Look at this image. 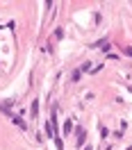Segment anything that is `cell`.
Returning <instances> with one entry per match:
<instances>
[{"label": "cell", "instance_id": "obj_1", "mask_svg": "<svg viewBox=\"0 0 132 150\" xmlns=\"http://www.w3.org/2000/svg\"><path fill=\"white\" fill-rule=\"evenodd\" d=\"M75 143H77V146H82V143H84V130H82V127H77V134H75Z\"/></svg>", "mask_w": 132, "mask_h": 150}, {"label": "cell", "instance_id": "obj_2", "mask_svg": "<svg viewBox=\"0 0 132 150\" xmlns=\"http://www.w3.org/2000/svg\"><path fill=\"white\" fill-rule=\"evenodd\" d=\"M30 112H32V118H37V114H39V103H37V100L32 103V107H30Z\"/></svg>", "mask_w": 132, "mask_h": 150}, {"label": "cell", "instance_id": "obj_3", "mask_svg": "<svg viewBox=\"0 0 132 150\" xmlns=\"http://www.w3.org/2000/svg\"><path fill=\"white\" fill-rule=\"evenodd\" d=\"M71 130H73V123H71V121H66V125H64V134H68Z\"/></svg>", "mask_w": 132, "mask_h": 150}, {"label": "cell", "instance_id": "obj_4", "mask_svg": "<svg viewBox=\"0 0 132 150\" xmlns=\"http://www.w3.org/2000/svg\"><path fill=\"white\" fill-rule=\"evenodd\" d=\"M125 55H130V57H132V48H125Z\"/></svg>", "mask_w": 132, "mask_h": 150}, {"label": "cell", "instance_id": "obj_5", "mask_svg": "<svg viewBox=\"0 0 132 150\" xmlns=\"http://www.w3.org/2000/svg\"><path fill=\"white\" fill-rule=\"evenodd\" d=\"M84 150H91V148H84Z\"/></svg>", "mask_w": 132, "mask_h": 150}]
</instances>
